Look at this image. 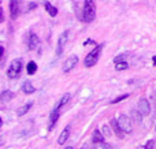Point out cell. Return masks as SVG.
Segmentation results:
<instances>
[{"label":"cell","mask_w":156,"mask_h":149,"mask_svg":"<svg viewBox=\"0 0 156 149\" xmlns=\"http://www.w3.org/2000/svg\"><path fill=\"white\" fill-rule=\"evenodd\" d=\"M78 63V56L77 55H74V56H70L69 59L65 60V63H63V73H69V71H71L74 67L77 66Z\"/></svg>","instance_id":"5"},{"label":"cell","mask_w":156,"mask_h":149,"mask_svg":"<svg viewBox=\"0 0 156 149\" xmlns=\"http://www.w3.org/2000/svg\"><path fill=\"white\" fill-rule=\"evenodd\" d=\"M154 148H155V141L154 140H149L145 145V149H154Z\"/></svg>","instance_id":"25"},{"label":"cell","mask_w":156,"mask_h":149,"mask_svg":"<svg viewBox=\"0 0 156 149\" xmlns=\"http://www.w3.org/2000/svg\"><path fill=\"white\" fill-rule=\"evenodd\" d=\"M65 149H74V148H73V147H66Z\"/></svg>","instance_id":"34"},{"label":"cell","mask_w":156,"mask_h":149,"mask_svg":"<svg viewBox=\"0 0 156 149\" xmlns=\"http://www.w3.org/2000/svg\"><path fill=\"white\" fill-rule=\"evenodd\" d=\"M12 99H14V92H11V90H3L2 95H0V101L4 104L10 103Z\"/></svg>","instance_id":"13"},{"label":"cell","mask_w":156,"mask_h":149,"mask_svg":"<svg viewBox=\"0 0 156 149\" xmlns=\"http://www.w3.org/2000/svg\"><path fill=\"white\" fill-rule=\"evenodd\" d=\"M4 21V14H3V10H2V7H0V23Z\"/></svg>","instance_id":"28"},{"label":"cell","mask_w":156,"mask_h":149,"mask_svg":"<svg viewBox=\"0 0 156 149\" xmlns=\"http://www.w3.org/2000/svg\"><path fill=\"white\" fill-rule=\"evenodd\" d=\"M70 134H71V126H70V125H67V126L65 127V130L62 131V134H60L59 140H58V144H59V145H63V144H65V142L69 140Z\"/></svg>","instance_id":"11"},{"label":"cell","mask_w":156,"mask_h":149,"mask_svg":"<svg viewBox=\"0 0 156 149\" xmlns=\"http://www.w3.org/2000/svg\"><path fill=\"white\" fill-rule=\"evenodd\" d=\"M81 149H89V148H88V147H86V145H83V147H82V148H81Z\"/></svg>","instance_id":"32"},{"label":"cell","mask_w":156,"mask_h":149,"mask_svg":"<svg viewBox=\"0 0 156 149\" xmlns=\"http://www.w3.org/2000/svg\"><path fill=\"white\" fill-rule=\"evenodd\" d=\"M33 107V103H26L25 104V106H22V107H19L18 108V115L19 116H22V115H25V114H27V112L30 111V108H32Z\"/></svg>","instance_id":"18"},{"label":"cell","mask_w":156,"mask_h":149,"mask_svg":"<svg viewBox=\"0 0 156 149\" xmlns=\"http://www.w3.org/2000/svg\"><path fill=\"white\" fill-rule=\"evenodd\" d=\"M59 115H60V109L54 108L51 111V115H49V126H48V130H52L54 126L56 125L58 119H59Z\"/></svg>","instance_id":"10"},{"label":"cell","mask_w":156,"mask_h":149,"mask_svg":"<svg viewBox=\"0 0 156 149\" xmlns=\"http://www.w3.org/2000/svg\"><path fill=\"white\" fill-rule=\"evenodd\" d=\"M2 125H3V120H2V118H0V127H2Z\"/></svg>","instance_id":"33"},{"label":"cell","mask_w":156,"mask_h":149,"mask_svg":"<svg viewBox=\"0 0 156 149\" xmlns=\"http://www.w3.org/2000/svg\"><path fill=\"white\" fill-rule=\"evenodd\" d=\"M127 67H129V64H127V62H118V63H115V70H118V71L126 70Z\"/></svg>","instance_id":"21"},{"label":"cell","mask_w":156,"mask_h":149,"mask_svg":"<svg viewBox=\"0 0 156 149\" xmlns=\"http://www.w3.org/2000/svg\"><path fill=\"white\" fill-rule=\"evenodd\" d=\"M143 116H144V115L141 114L138 109H133V111H132V118L134 119V122L141 123V120H143Z\"/></svg>","instance_id":"19"},{"label":"cell","mask_w":156,"mask_h":149,"mask_svg":"<svg viewBox=\"0 0 156 149\" xmlns=\"http://www.w3.org/2000/svg\"><path fill=\"white\" fill-rule=\"evenodd\" d=\"M155 130H156V127H155Z\"/></svg>","instance_id":"37"},{"label":"cell","mask_w":156,"mask_h":149,"mask_svg":"<svg viewBox=\"0 0 156 149\" xmlns=\"http://www.w3.org/2000/svg\"><path fill=\"white\" fill-rule=\"evenodd\" d=\"M101 49H103V44H100V45H96L88 55H86L85 60H83L85 67L89 68V67H93V66L96 64L99 57H100V54H101Z\"/></svg>","instance_id":"1"},{"label":"cell","mask_w":156,"mask_h":149,"mask_svg":"<svg viewBox=\"0 0 156 149\" xmlns=\"http://www.w3.org/2000/svg\"><path fill=\"white\" fill-rule=\"evenodd\" d=\"M152 62H154L155 64H156V56H154V57H152Z\"/></svg>","instance_id":"31"},{"label":"cell","mask_w":156,"mask_h":149,"mask_svg":"<svg viewBox=\"0 0 156 149\" xmlns=\"http://www.w3.org/2000/svg\"><path fill=\"white\" fill-rule=\"evenodd\" d=\"M125 57H126V55H119V56H116L115 59H114V63H118V62H125Z\"/></svg>","instance_id":"26"},{"label":"cell","mask_w":156,"mask_h":149,"mask_svg":"<svg viewBox=\"0 0 156 149\" xmlns=\"http://www.w3.org/2000/svg\"><path fill=\"white\" fill-rule=\"evenodd\" d=\"M70 97H71V96H70V93H66V95H63L62 97H60V100L58 101V104H56V106H55V108L60 109L63 106H66V104L69 103V100H70Z\"/></svg>","instance_id":"15"},{"label":"cell","mask_w":156,"mask_h":149,"mask_svg":"<svg viewBox=\"0 0 156 149\" xmlns=\"http://www.w3.org/2000/svg\"><path fill=\"white\" fill-rule=\"evenodd\" d=\"M3 51H4V49H3V47H0V56L3 55Z\"/></svg>","instance_id":"30"},{"label":"cell","mask_w":156,"mask_h":149,"mask_svg":"<svg viewBox=\"0 0 156 149\" xmlns=\"http://www.w3.org/2000/svg\"><path fill=\"white\" fill-rule=\"evenodd\" d=\"M0 4H2V0H0Z\"/></svg>","instance_id":"36"},{"label":"cell","mask_w":156,"mask_h":149,"mask_svg":"<svg viewBox=\"0 0 156 149\" xmlns=\"http://www.w3.org/2000/svg\"><path fill=\"white\" fill-rule=\"evenodd\" d=\"M88 44H93V41H92V40H86L85 43H83V47H86Z\"/></svg>","instance_id":"29"},{"label":"cell","mask_w":156,"mask_h":149,"mask_svg":"<svg viewBox=\"0 0 156 149\" xmlns=\"http://www.w3.org/2000/svg\"><path fill=\"white\" fill-rule=\"evenodd\" d=\"M137 108H138V111H140L141 114L144 115V116L149 115V112H151V106H149L148 100H147V99H144V97L138 100V103H137Z\"/></svg>","instance_id":"6"},{"label":"cell","mask_w":156,"mask_h":149,"mask_svg":"<svg viewBox=\"0 0 156 149\" xmlns=\"http://www.w3.org/2000/svg\"><path fill=\"white\" fill-rule=\"evenodd\" d=\"M118 123L121 126V129L125 133H132L133 131V125H132V119L127 115H121L118 118Z\"/></svg>","instance_id":"4"},{"label":"cell","mask_w":156,"mask_h":149,"mask_svg":"<svg viewBox=\"0 0 156 149\" xmlns=\"http://www.w3.org/2000/svg\"><path fill=\"white\" fill-rule=\"evenodd\" d=\"M38 45H40V38H38L37 34L32 33V34L29 36V38H27V48H29L30 51H34L36 48H38Z\"/></svg>","instance_id":"8"},{"label":"cell","mask_w":156,"mask_h":149,"mask_svg":"<svg viewBox=\"0 0 156 149\" xmlns=\"http://www.w3.org/2000/svg\"><path fill=\"white\" fill-rule=\"evenodd\" d=\"M67 37H69V32L66 30V32L62 33V36L59 37V40H58V47H56V55L58 56H60L63 52V48H65L66 43H67Z\"/></svg>","instance_id":"7"},{"label":"cell","mask_w":156,"mask_h":149,"mask_svg":"<svg viewBox=\"0 0 156 149\" xmlns=\"http://www.w3.org/2000/svg\"><path fill=\"white\" fill-rule=\"evenodd\" d=\"M19 3H21V0H10V14L12 19L18 18L19 15V5H21Z\"/></svg>","instance_id":"9"},{"label":"cell","mask_w":156,"mask_h":149,"mask_svg":"<svg viewBox=\"0 0 156 149\" xmlns=\"http://www.w3.org/2000/svg\"><path fill=\"white\" fill-rule=\"evenodd\" d=\"M26 68H27V74H29V75H33V74H36V71H37V64H36L34 62H29Z\"/></svg>","instance_id":"20"},{"label":"cell","mask_w":156,"mask_h":149,"mask_svg":"<svg viewBox=\"0 0 156 149\" xmlns=\"http://www.w3.org/2000/svg\"><path fill=\"white\" fill-rule=\"evenodd\" d=\"M101 131H103V134H104L105 137H110V136H111V130H110V126L104 125V126H103V129H101Z\"/></svg>","instance_id":"24"},{"label":"cell","mask_w":156,"mask_h":149,"mask_svg":"<svg viewBox=\"0 0 156 149\" xmlns=\"http://www.w3.org/2000/svg\"><path fill=\"white\" fill-rule=\"evenodd\" d=\"M104 138L105 136L103 133H100L99 130H94L93 131V137H92V141L94 142V144H97V142H104Z\"/></svg>","instance_id":"16"},{"label":"cell","mask_w":156,"mask_h":149,"mask_svg":"<svg viewBox=\"0 0 156 149\" xmlns=\"http://www.w3.org/2000/svg\"><path fill=\"white\" fill-rule=\"evenodd\" d=\"M44 5H45L47 12H48L51 16H56V15H58V8H56V7H54V5H52L51 3L45 2V3H44Z\"/></svg>","instance_id":"17"},{"label":"cell","mask_w":156,"mask_h":149,"mask_svg":"<svg viewBox=\"0 0 156 149\" xmlns=\"http://www.w3.org/2000/svg\"><path fill=\"white\" fill-rule=\"evenodd\" d=\"M96 16V4L93 0H85L83 3V21L92 22Z\"/></svg>","instance_id":"2"},{"label":"cell","mask_w":156,"mask_h":149,"mask_svg":"<svg viewBox=\"0 0 156 149\" xmlns=\"http://www.w3.org/2000/svg\"><path fill=\"white\" fill-rule=\"evenodd\" d=\"M138 149H145V147H141V148H138Z\"/></svg>","instance_id":"35"},{"label":"cell","mask_w":156,"mask_h":149,"mask_svg":"<svg viewBox=\"0 0 156 149\" xmlns=\"http://www.w3.org/2000/svg\"><path fill=\"white\" fill-rule=\"evenodd\" d=\"M96 147L94 149H111V147L108 144H105V142H97V144H94Z\"/></svg>","instance_id":"22"},{"label":"cell","mask_w":156,"mask_h":149,"mask_svg":"<svg viewBox=\"0 0 156 149\" xmlns=\"http://www.w3.org/2000/svg\"><path fill=\"white\" fill-rule=\"evenodd\" d=\"M110 126H111V129L114 130V133H115L116 136L119 137V138H123V133H125V131L121 129V126H119L118 120H116V119H111Z\"/></svg>","instance_id":"12"},{"label":"cell","mask_w":156,"mask_h":149,"mask_svg":"<svg viewBox=\"0 0 156 149\" xmlns=\"http://www.w3.org/2000/svg\"><path fill=\"white\" fill-rule=\"evenodd\" d=\"M36 7H37V3H29V5H27V11L34 10Z\"/></svg>","instance_id":"27"},{"label":"cell","mask_w":156,"mask_h":149,"mask_svg":"<svg viewBox=\"0 0 156 149\" xmlns=\"http://www.w3.org/2000/svg\"><path fill=\"white\" fill-rule=\"evenodd\" d=\"M129 97V95H122V96H119V97H116V99H114L112 101H111V104H118L119 101H122V100H125V99H127Z\"/></svg>","instance_id":"23"},{"label":"cell","mask_w":156,"mask_h":149,"mask_svg":"<svg viewBox=\"0 0 156 149\" xmlns=\"http://www.w3.org/2000/svg\"><path fill=\"white\" fill-rule=\"evenodd\" d=\"M22 92H23L25 95H32V93L36 92V88L33 86L29 81H25L23 85H22Z\"/></svg>","instance_id":"14"},{"label":"cell","mask_w":156,"mask_h":149,"mask_svg":"<svg viewBox=\"0 0 156 149\" xmlns=\"http://www.w3.org/2000/svg\"><path fill=\"white\" fill-rule=\"evenodd\" d=\"M21 70H22V60L21 59H14L11 62L10 67L7 70V77L11 79H15L21 75Z\"/></svg>","instance_id":"3"}]
</instances>
